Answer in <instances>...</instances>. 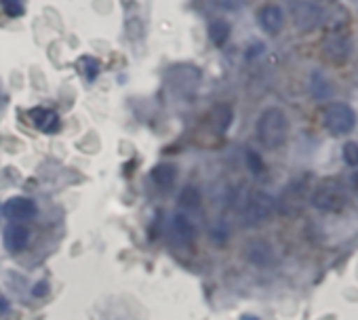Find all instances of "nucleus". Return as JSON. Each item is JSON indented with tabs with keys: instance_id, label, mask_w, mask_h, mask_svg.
I'll use <instances>...</instances> for the list:
<instances>
[{
	"instance_id": "19",
	"label": "nucleus",
	"mask_w": 358,
	"mask_h": 320,
	"mask_svg": "<svg viewBox=\"0 0 358 320\" xmlns=\"http://www.w3.org/2000/svg\"><path fill=\"white\" fill-rule=\"evenodd\" d=\"M343 158H345V163L352 167L358 165V143L356 141H348L343 145Z\"/></svg>"
},
{
	"instance_id": "18",
	"label": "nucleus",
	"mask_w": 358,
	"mask_h": 320,
	"mask_svg": "<svg viewBox=\"0 0 358 320\" xmlns=\"http://www.w3.org/2000/svg\"><path fill=\"white\" fill-rule=\"evenodd\" d=\"M80 70L87 80H95V76L99 74V61L95 57L85 55V57H80Z\"/></svg>"
},
{
	"instance_id": "6",
	"label": "nucleus",
	"mask_w": 358,
	"mask_h": 320,
	"mask_svg": "<svg viewBox=\"0 0 358 320\" xmlns=\"http://www.w3.org/2000/svg\"><path fill=\"white\" fill-rule=\"evenodd\" d=\"M350 55H352V38L345 32H329L322 38V57L329 64L341 66L348 61Z\"/></svg>"
},
{
	"instance_id": "23",
	"label": "nucleus",
	"mask_w": 358,
	"mask_h": 320,
	"mask_svg": "<svg viewBox=\"0 0 358 320\" xmlns=\"http://www.w3.org/2000/svg\"><path fill=\"white\" fill-rule=\"evenodd\" d=\"M243 320H257V318H253V316H245Z\"/></svg>"
},
{
	"instance_id": "2",
	"label": "nucleus",
	"mask_w": 358,
	"mask_h": 320,
	"mask_svg": "<svg viewBox=\"0 0 358 320\" xmlns=\"http://www.w3.org/2000/svg\"><path fill=\"white\" fill-rule=\"evenodd\" d=\"M312 205L322 213H341L348 207V190L339 180H322L310 190Z\"/></svg>"
},
{
	"instance_id": "24",
	"label": "nucleus",
	"mask_w": 358,
	"mask_h": 320,
	"mask_svg": "<svg viewBox=\"0 0 358 320\" xmlns=\"http://www.w3.org/2000/svg\"><path fill=\"white\" fill-rule=\"evenodd\" d=\"M324 3H335V0H324Z\"/></svg>"
},
{
	"instance_id": "7",
	"label": "nucleus",
	"mask_w": 358,
	"mask_h": 320,
	"mask_svg": "<svg viewBox=\"0 0 358 320\" xmlns=\"http://www.w3.org/2000/svg\"><path fill=\"white\" fill-rule=\"evenodd\" d=\"M169 236H171V242L177 249H192L194 240H196V230H194L192 219L188 215H184V213H175L173 219H171Z\"/></svg>"
},
{
	"instance_id": "15",
	"label": "nucleus",
	"mask_w": 358,
	"mask_h": 320,
	"mask_svg": "<svg viewBox=\"0 0 358 320\" xmlns=\"http://www.w3.org/2000/svg\"><path fill=\"white\" fill-rule=\"evenodd\" d=\"M310 91H312V97H316V99H324V97H329V95H331L333 87H331V82L324 78V74H320V72H312V78H310Z\"/></svg>"
},
{
	"instance_id": "5",
	"label": "nucleus",
	"mask_w": 358,
	"mask_h": 320,
	"mask_svg": "<svg viewBox=\"0 0 358 320\" xmlns=\"http://www.w3.org/2000/svg\"><path fill=\"white\" fill-rule=\"evenodd\" d=\"M322 15H324V11L320 9L318 3H314V0H295L293 9H291L293 26L299 32H312L314 28H318L322 24Z\"/></svg>"
},
{
	"instance_id": "12",
	"label": "nucleus",
	"mask_w": 358,
	"mask_h": 320,
	"mask_svg": "<svg viewBox=\"0 0 358 320\" xmlns=\"http://www.w3.org/2000/svg\"><path fill=\"white\" fill-rule=\"evenodd\" d=\"M30 118H32L34 126L45 131V133H53L59 129V116L49 108H34L30 112Z\"/></svg>"
},
{
	"instance_id": "3",
	"label": "nucleus",
	"mask_w": 358,
	"mask_h": 320,
	"mask_svg": "<svg viewBox=\"0 0 358 320\" xmlns=\"http://www.w3.org/2000/svg\"><path fill=\"white\" fill-rule=\"evenodd\" d=\"M276 211V203L270 194L266 192H251L245 207H243V213H241V224L245 228H253V226H259L264 221H268Z\"/></svg>"
},
{
	"instance_id": "13",
	"label": "nucleus",
	"mask_w": 358,
	"mask_h": 320,
	"mask_svg": "<svg viewBox=\"0 0 358 320\" xmlns=\"http://www.w3.org/2000/svg\"><path fill=\"white\" fill-rule=\"evenodd\" d=\"M232 118H234V114H232V108L230 106H215L211 110V114H209V124H211V129L215 133H222L224 135L230 129Z\"/></svg>"
},
{
	"instance_id": "21",
	"label": "nucleus",
	"mask_w": 358,
	"mask_h": 320,
	"mask_svg": "<svg viewBox=\"0 0 358 320\" xmlns=\"http://www.w3.org/2000/svg\"><path fill=\"white\" fill-rule=\"evenodd\" d=\"M247 158H249V167H251V171H259V169H262V163H259V156H257V154L249 152Z\"/></svg>"
},
{
	"instance_id": "11",
	"label": "nucleus",
	"mask_w": 358,
	"mask_h": 320,
	"mask_svg": "<svg viewBox=\"0 0 358 320\" xmlns=\"http://www.w3.org/2000/svg\"><path fill=\"white\" fill-rule=\"evenodd\" d=\"M30 242V230L24 224H11L5 228V247L11 253H20Z\"/></svg>"
},
{
	"instance_id": "17",
	"label": "nucleus",
	"mask_w": 358,
	"mask_h": 320,
	"mask_svg": "<svg viewBox=\"0 0 358 320\" xmlns=\"http://www.w3.org/2000/svg\"><path fill=\"white\" fill-rule=\"evenodd\" d=\"M228 36H230V26H228L226 22H213V24L209 26V38H211L217 47H222V45L228 41Z\"/></svg>"
},
{
	"instance_id": "20",
	"label": "nucleus",
	"mask_w": 358,
	"mask_h": 320,
	"mask_svg": "<svg viewBox=\"0 0 358 320\" xmlns=\"http://www.w3.org/2000/svg\"><path fill=\"white\" fill-rule=\"evenodd\" d=\"M3 9H5L7 15H11V17H20V15L24 13L20 0H3Z\"/></svg>"
},
{
	"instance_id": "8",
	"label": "nucleus",
	"mask_w": 358,
	"mask_h": 320,
	"mask_svg": "<svg viewBox=\"0 0 358 320\" xmlns=\"http://www.w3.org/2000/svg\"><path fill=\"white\" fill-rule=\"evenodd\" d=\"M245 257L257 268H272L276 263V251L268 240H251L245 247Z\"/></svg>"
},
{
	"instance_id": "10",
	"label": "nucleus",
	"mask_w": 358,
	"mask_h": 320,
	"mask_svg": "<svg viewBox=\"0 0 358 320\" xmlns=\"http://www.w3.org/2000/svg\"><path fill=\"white\" fill-rule=\"evenodd\" d=\"M257 22L266 34H278L285 26V13L278 5H264L257 13Z\"/></svg>"
},
{
	"instance_id": "16",
	"label": "nucleus",
	"mask_w": 358,
	"mask_h": 320,
	"mask_svg": "<svg viewBox=\"0 0 358 320\" xmlns=\"http://www.w3.org/2000/svg\"><path fill=\"white\" fill-rule=\"evenodd\" d=\"M179 207H182L184 211H196L201 207V194L196 188H186L182 192V196H179Z\"/></svg>"
},
{
	"instance_id": "14",
	"label": "nucleus",
	"mask_w": 358,
	"mask_h": 320,
	"mask_svg": "<svg viewBox=\"0 0 358 320\" xmlns=\"http://www.w3.org/2000/svg\"><path fill=\"white\" fill-rule=\"evenodd\" d=\"M150 175H152L154 186H156L160 192L171 190V188H173V184H175V167H173V165H169V163H162V165L154 167Z\"/></svg>"
},
{
	"instance_id": "22",
	"label": "nucleus",
	"mask_w": 358,
	"mask_h": 320,
	"mask_svg": "<svg viewBox=\"0 0 358 320\" xmlns=\"http://www.w3.org/2000/svg\"><path fill=\"white\" fill-rule=\"evenodd\" d=\"M352 190L358 194V173H354V175H352Z\"/></svg>"
},
{
	"instance_id": "9",
	"label": "nucleus",
	"mask_w": 358,
	"mask_h": 320,
	"mask_svg": "<svg viewBox=\"0 0 358 320\" xmlns=\"http://www.w3.org/2000/svg\"><path fill=\"white\" fill-rule=\"evenodd\" d=\"M3 215L13 224H24V221H28V219H32L36 215V205L30 198H24V196L11 198L9 203H5Z\"/></svg>"
},
{
	"instance_id": "1",
	"label": "nucleus",
	"mask_w": 358,
	"mask_h": 320,
	"mask_svg": "<svg viewBox=\"0 0 358 320\" xmlns=\"http://www.w3.org/2000/svg\"><path fill=\"white\" fill-rule=\"evenodd\" d=\"M257 141L266 150H278L289 137V118L280 108H268L259 114L255 124Z\"/></svg>"
},
{
	"instance_id": "4",
	"label": "nucleus",
	"mask_w": 358,
	"mask_h": 320,
	"mask_svg": "<svg viewBox=\"0 0 358 320\" xmlns=\"http://www.w3.org/2000/svg\"><path fill=\"white\" fill-rule=\"evenodd\" d=\"M322 122L331 135L341 137V135H348L356 126V114L348 103L335 101V103L327 106V110L322 114Z\"/></svg>"
}]
</instances>
